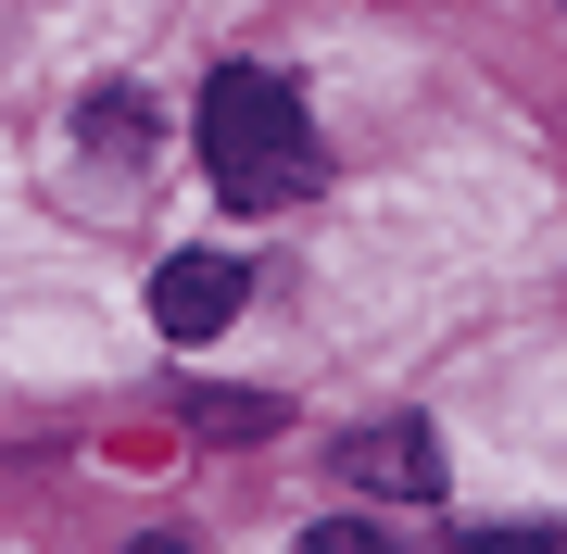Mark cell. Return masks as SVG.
<instances>
[{
    "label": "cell",
    "mask_w": 567,
    "mask_h": 554,
    "mask_svg": "<svg viewBox=\"0 0 567 554\" xmlns=\"http://www.w3.org/2000/svg\"><path fill=\"white\" fill-rule=\"evenodd\" d=\"M203 165L240 215H290L316 189V126L265 63H227V76H203Z\"/></svg>",
    "instance_id": "obj_1"
},
{
    "label": "cell",
    "mask_w": 567,
    "mask_h": 554,
    "mask_svg": "<svg viewBox=\"0 0 567 554\" xmlns=\"http://www.w3.org/2000/svg\"><path fill=\"white\" fill-rule=\"evenodd\" d=\"M341 492H365V504H442V429H429V416L353 429L341 441Z\"/></svg>",
    "instance_id": "obj_2"
},
{
    "label": "cell",
    "mask_w": 567,
    "mask_h": 554,
    "mask_svg": "<svg viewBox=\"0 0 567 554\" xmlns=\"http://www.w3.org/2000/svg\"><path fill=\"white\" fill-rule=\"evenodd\" d=\"M240 290H252L240 252H177V265L152 278V328H164V341H215L227 315H240Z\"/></svg>",
    "instance_id": "obj_3"
},
{
    "label": "cell",
    "mask_w": 567,
    "mask_h": 554,
    "mask_svg": "<svg viewBox=\"0 0 567 554\" xmlns=\"http://www.w3.org/2000/svg\"><path fill=\"white\" fill-rule=\"evenodd\" d=\"M177 416H189L203 441H265V429H278V404H265V390H227V378H189Z\"/></svg>",
    "instance_id": "obj_4"
},
{
    "label": "cell",
    "mask_w": 567,
    "mask_h": 554,
    "mask_svg": "<svg viewBox=\"0 0 567 554\" xmlns=\"http://www.w3.org/2000/svg\"><path fill=\"white\" fill-rule=\"evenodd\" d=\"M76 139H89V151H140V139H152V102H140V88H89Z\"/></svg>",
    "instance_id": "obj_5"
},
{
    "label": "cell",
    "mask_w": 567,
    "mask_h": 554,
    "mask_svg": "<svg viewBox=\"0 0 567 554\" xmlns=\"http://www.w3.org/2000/svg\"><path fill=\"white\" fill-rule=\"evenodd\" d=\"M290 554H404V542H379V530H365V516H316V530L290 542Z\"/></svg>",
    "instance_id": "obj_6"
},
{
    "label": "cell",
    "mask_w": 567,
    "mask_h": 554,
    "mask_svg": "<svg viewBox=\"0 0 567 554\" xmlns=\"http://www.w3.org/2000/svg\"><path fill=\"white\" fill-rule=\"evenodd\" d=\"M466 554H555L543 530H466Z\"/></svg>",
    "instance_id": "obj_7"
},
{
    "label": "cell",
    "mask_w": 567,
    "mask_h": 554,
    "mask_svg": "<svg viewBox=\"0 0 567 554\" xmlns=\"http://www.w3.org/2000/svg\"><path fill=\"white\" fill-rule=\"evenodd\" d=\"M126 554H189V542H164V530H152V542H126Z\"/></svg>",
    "instance_id": "obj_8"
}]
</instances>
